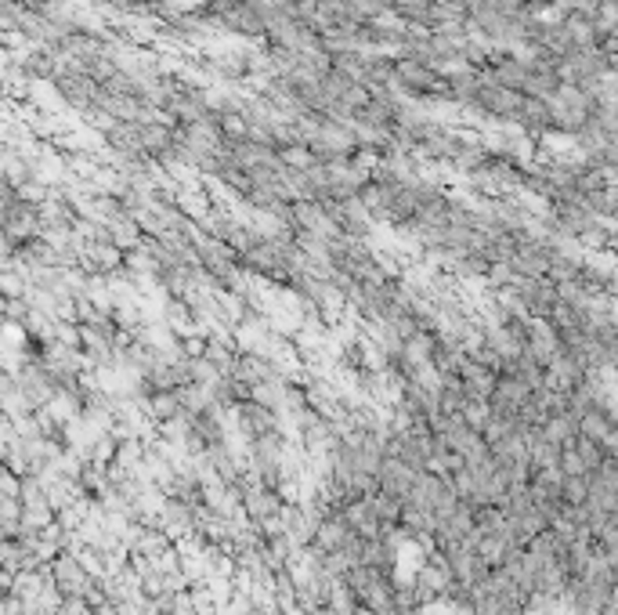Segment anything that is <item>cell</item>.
<instances>
[{"instance_id": "277c9868", "label": "cell", "mask_w": 618, "mask_h": 615, "mask_svg": "<svg viewBox=\"0 0 618 615\" xmlns=\"http://www.w3.org/2000/svg\"><path fill=\"white\" fill-rule=\"evenodd\" d=\"M416 474H419V471L405 467L402 460H391V457H384V464L377 467V489L405 503V496H409V492H412V485H416Z\"/></svg>"}, {"instance_id": "5b68a950", "label": "cell", "mask_w": 618, "mask_h": 615, "mask_svg": "<svg viewBox=\"0 0 618 615\" xmlns=\"http://www.w3.org/2000/svg\"><path fill=\"white\" fill-rule=\"evenodd\" d=\"M347 536H351V529L343 525V517H340V514H326V517L318 521L315 536H311V547H315L318 554H333V551L343 547Z\"/></svg>"}, {"instance_id": "3957f363", "label": "cell", "mask_w": 618, "mask_h": 615, "mask_svg": "<svg viewBox=\"0 0 618 615\" xmlns=\"http://www.w3.org/2000/svg\"><path fill=\"white\" fill-rule=\"evenodd\" d=\"M532 388H524L521 380L506 377V373H495V384H492V395H488V409L492 416H517L521 406L528 402Z\"/></svg>"}, {"instance_id": "7a4b0ae2", "label": "cell", "mask_w": 618, "mask_h": 615, "mask_svg": "<svg viewBox=\"0 0 618 615\" xmlns=\"http://www.w3.org/2000/svg\"><path fill=\"white\" fill-rule=\"evenodd\" d=\"M510 290H513V297H517V304L524 308L528 319H546L554 312V304H557V286L546 276H539V279H513Z\"/></svg>"}, {"instance_id": "8992f818", "label": "cell", "mask_w": 618, "mask_h": 615, "mask_svg": "<svg viewBox=\"0 0 618 615\" xmlns=\"http://www.w3.org/2000/svg\"><path fill=\"white\" fill-rule=\"evenodd\" d=\"M614 431V413H604V409H589L579 416V438H586V442H597L600 446V438Z\"/></svg>"}, {"instance_id": "6da1fadb", "label": "cell", "mask_w": 618, "mask_h": 615, "mask_svg": "<svg viewBox=\"0 0 618 615\" xmlns=\"http://www.w3.org/2000/svg\"><path fill=\"white\" fill-rule=\"evenodd\" d=\"M506 269L517 279H539V276H546V269H550V243L521 235L517 246H513V253L506 257Z\"/></svg>"}, {"instance_id": "ba28073f", "label": "cell", "mask_w": 618, "mask_h": 615, "mask_svg": "<svg viewBox=\"0 0 618 615\" xmlns=\"http://www.w3.org/2000/svg\"><path fill=\"white\" fill-rule=\"evenodd\" d=\"M582 500H586V474H582V478H564V482H561V503L575 507V503H582Z\"/></svg>"}, {"instance_id": "52a82bcc", "label": "cell", "mask_w": 618, "mask_h": 615, "mask_svg": "<svg viewBox=\"0 0 618 615\" xmlns=\"http://www.w3.org/2000/svg\"><path fill=\"white\" fill-rule=\"evenodd\" d=\"M460 416H463V423H470L474 431H481L485 427V420L492 416V409H488V402H463V409H460Z\"/></svg>"}]
</instances>
